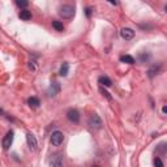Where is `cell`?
I'll list each match as a JSON object with an SVG mask.
<instances>
[{"instance_id": "2", "label": "cell", "mask_w": 167, "mask_h": 167, "mask_svg": "<svg viewBox=\"0 0 167 167\" xmlns=\"http://www.w3.org/2000/svg\"><path fill=\"white\" fill-rule=\"evenodd\" d=\"M63 141H64V134L62 132H59V131L52 132V134H51V144L54 145V146H60V145L63 144Z\"/></svg>"}, {"instance_id": "4", "label": "cell", "mask_w": 167, "mask_h": 167, "mask_svg": "<svg viewBox=\"0 0 167 167\" xmlns=\"http://www.w3.org/2000/svg\"><path fill=\"white\" fill-rule=\"evenodd\" d=\"M60 93V85L58 82H52L47 89V95L50 98H54Z\"/></svg>"}, {"instance_id": "16", "label": "cell", "mask_w": 167, "mask_h": 167, "mask_svg": "<svg viewBox=\"0 0 167 167\" xmlns=\"http://www.w3.org/2000/svg\"><path fill=\"white\" fill-rule=\"evenodd\" d=\"M52 27L56 29L58 31H63L64 30V25L60 21H52Z\"/></svg>"}, {"instance_id": "8", "label": "cell", "mask_w": 167, "mask_h": 167, "mask_svg": "<svg viewBox=\"0 0 167 167\" xmlns=\"http://www.w3.org/2000/svg\"><path fill=\"white\" fill-rule=\"evenodd\" d=\"M120 35H122L123 39L131 41L134 37V31L131 29V27H124V29H122V31H120Z\"/></svg>"}, {"instance_id": "13", "label": "cell", "mask_w": 167, "mask_h": 167, "mask_svg": "<svg viewBox=\"0 0 167 167\" xmlns=\"http://www.w3.org/2000/svg\"><path fill=\"white\" fill-rule=\"evenodd\" d=\"M69 72V64L68 63H63V65L60 67V76H63V77H65L67 74H68Z\"/></svg>"}, {"instance_id": "10", "label": "cell", "mask_w": 167, "mask_h": 167, "mask_svg": "<svg viewBox=\"0 0 167 167\" xmlns=\"http://www.w3.org/2000/svg\"><path fill=\"white\" fill-rule=\"evenodd\" d=\"M98 82L101 84L102 86H106V88H110V86H111V84H112L111 80H110L107 76H101L98 79Z\"/></svg>"}, {"instance_id": "17", "label": "cell", "mask_w": 167, "mask_h": 167, "mask_svg": "<svg viewBox=\"0 0 167 167\" xmlns=\"http://www.w3.org/2000/svg\"><path fill=\"white\" fill-rule=\"evenodd\" d=\"M138 58H140V62L141 63H146L149 59H150V55L149 54H140V56H138Z\"/></svg>"}, {"instance_id": "19", "label": "cell", "mask_w": 167, "mask_h": 167, "mask_svg": "<svg viewBox=\"0 0 167 167\" xmlns=\"http://www.w3.org/2000/svg\"><path fill=\"white\" fill-rule=\"evenodd\" d=\"M154 166L155 167H165V166H163V162L161 161V158H158V157L154 159Z\"/></svg>"}, {"instance_id": "6", "label": "cell", "mask_w": 167, "mask_h": 167, "mask_svg": "<svg viewBox=\"0 0 167 167\" xmlns=\"http://www.w3.org/2000/svg\"><path fill=\"white\" fill-rule=\"evenodd\" d=\"M50 165L51 167H63V158L60 154H54L50 158Z\"/></svg>"}, {"instance_id": "15", "label": "cell", "mask_w": 167, "mask_h": 167, "mask_svg": "<svg viewBox=\"0 0 167 167\" xmlns=\"http://www.w3.org/2000/svg\"><path fill=\"white\" fill-rule=\"evenodd\" d=\"M120 62L127 63V64H134V59L131 55H123L122 58H120Z\"/></svg>"}, {"instance_id": "23", "label": "cell", "mask_w": 167, "mask_h": 167, "mask_svg": "<svg viewBox=\"0 0 167 167\" xmlns=\"http://www.w3.org/2000/svg\"><path fill=\"white\" fill-rule=\"evenodd\" d=\"M0 114H3V111H1V110H0Z\"/></svg>"}, {"instance_id": "14", "label": "cell", "mask_w": 167, "mask_h": 167, "mask_svg": "<svg viewBox=\"0 0 167 167\" xmlns=\"http://www.w3.org/2000/svg\"><path fill=\"white\" fill-rule=\"evenodd\" d=\"M159 71H161V65H153L151 67V68L150 69H149V77H154L155 76V74H158V72H159Z\"/></svg>"}, {"instance_id": "18", "label": "cell", "mask_w": 167, "mask_h": 167, "mask_svg": "<svg viewBox=\"0 0 167 167\" xmlns=\"http://www.w3.org/2000/svg\"><path fill=\"white\" fill-rule=\"evenodd\" d=\"M16 4L19 5L20 8H26L29 3H27V1H25V0H17V1H16Z\"/></svg>"}, {"instance_id": "5", "label": "cell", "mask_w": 167, "mask_h": 167, "mask_svg": "<svg viewBox=\"0 0 167 167\" xmlns=\"http://www.w3.org/2000/svg\"><path fill=\"white\" fill-rule=\"evenodd\" d=\"M67 118H68V120L72 123H79L80 122V112L74 108H71L69 111L67 112Z\"/></svg>"}, {"instance_id": "7", "label": "cell", "mask_w": 167, "mask_h": 167, "mask_svg": "<svg viewBox=\"0 0 167 167\" xmlns=\"http://www.w3.org/2000/svg\"><path fill=\"white\" fill-rule=\"evenodd\" d=\"M12 143H13V132L9 131V132L5 134V137L3 138V148H4L5 150H8L10 148V145H12Z\"/></svg>"}, {"instance_id": "3", "label": "cell", "mask_w": 167, "mask_h": 167, "mask_svg": "<svg viewBox=\"0 0 167 167\" xmlns=\"http://www.w3.org/2000/svg\"><path fill=\"white\" fill-rule=\"evenodd\" d=\"M89 125L91 128H94V129H101L103 124H102V119L99 118L97 114H94V115H91L90 119H89Z\"/></svg>"}, {"instance_id": "22", "label": "cell", "mask_w": 167, "mask_h": 167, "mask_svg": "<svg viewBox=\"0 0 167 167\" xmlns=\"http://www.w3.org/2000/svg\"><path fill=\"white\" fill-rule=\"evenodd\" d=\"M162 112H163V114L167 112V106H163V107H162Z\"/></svg>"}, {"instance_id": "21", "label": "cell", "mask_w": 167, "mask_h": 167, "mask_svg": "<svg viewBox=\"0 0 167 167\" xmlns=\"http://www.w3.org/2000/svg\"><path fill=\"white\" fill-rule=\"evenodd\" d=\"M85 13H86V16H88V17H90V16H91V13H93V9H91L90 7H89V8H86V10H85Z\"/></svg>"}, {"instance_id": "20", "label": "cell", "mask_w": 167, "mask_h": 167, "mask_svg": "<svg viewBox=\"0 0 167 167\" xmlns=\"http://www.w3.org/2000/svg\"><path fill=\"white\" fill-rule=\"evenodd\" d=\"M101 93L103 94L105 97H106V98L108 99V101H111V99H112V97H111V95H110V93H108V91H106V90H105L103 88H101Z\"/></svg>"}, {"instance_id": "9", "label": "cell", "mask_w": 167, "mask_h": 167, "mask_svg": "<svg viewBox=\"0 0 167 167\" xmlns=\"http://www.w3.org/2000/svg\"><path fill=\"white\" fill-rule=\"evenodd\" d=\"M26 141H27V145L30 146V149H33V150H35L38 146V143H37V138H35L31 133H27L26 134Z\"/></svg>"}, {"instance_id": "1", "label": "cell", "mask_w": 167, "mask_h": 167, "mask_svg": "<svg viewBox=\"0 0 167 167\" xmlns=\"http://www.w3.org/2000/svg\"><path fill=\"white\" fill-rule=\"evenodd\" d=\"M59 15L63 17V19H72L74 16V7L73 5H69V4H65V5H62L59 9Z\"/></svg>"}, {"instance_id": "24", "label": "cell", "mask_w": 167, "mask_h": 167, "mask_svg": "<svg viewBox=\"0 0 167 167\" xmlns=\"http://www.w3.org/2000/svg\"><path fill=\"white\" fill-rule=\"evenodd\" d=\"M91 167H98V166H91Z\"/></svg>"}, {"instance_id": "12", "label": "cell", "mask_w": 167, "mask_h": 167, "mask_svg": "<svg viewBox=\"0 0 167 167\" xmlns=\"http://www.w3.org/2000/svg\"><path fill=\"white\" fill-rule=\"evenodd\" d=\"M20 19L24 20V21L30 20V19H31V12H30V10H27V9H21V12H20Z\"/></svg>"}, {"instance_id": "11", "label": "cell", "mask_w": 167, "mask_h": 167, "mask_svg": "<svg viewBox=\"0 0 167 167\" xmlns=\"http://www.w3.org/2000/svg\"><path fill=\"white\" fill-rule=\"evenodd\" d=\"M27 103H29L30 107L38 108L39 107V105H41V102H39V99H38L37 97H30L29 99H27Z\"/></svg>"}]
</instances>
